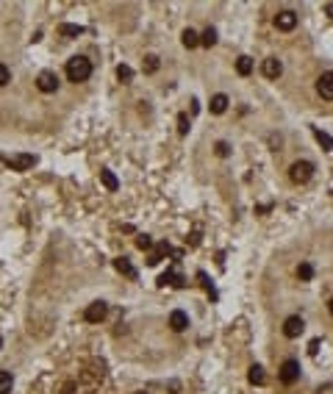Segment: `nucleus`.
Masks as SVG:
<instances>
[{"mask_svg": "<svg viewBox=\"0 0 333 394\" xmlns=\"http://www.w3.org/2000/svg\"><path fill=\"white\" fill-rule=\"evenodd\" d=\"M89 75H92V61L86 56H75L67 61V78L72 84H84V81H89Z\"/></svg>", "mask_w": 333, "mask_h": 394, "instance_id": "nucleus-1", "label": "nucleus"}, {"mask_svg": "<svg viewBox=\"0 0 333 394\" xmlns=\"http://www.w3.org/2000/svg\"><path fill=\"white\" fill-rule=\"evenodd\" d=\"M311 175H314V164L311 161H294L291 169H289V178L294 183H308Z\"/></svg>", "mask_w": 333, "mask_h": 394, "instance_id": "nucleus-2", "label": "nucleus"}, {"mask_svg": "<svg viewBox=\"0 0 333 394\" xmlns=\"http://www.w3.org/2000/svg\"><path fill=\"white\" fill-rule=\"evenodd\" d=\"M106 314H108V303H103V300H95V303L84 311V319H86V322H100Z\"/></svg>", "mask_w": 333, "mask_h": 394, "instance_id": "nucleus-3", "label": "nucleus"}, {"mask_svg": "<svg viewBox=\"0 0 333 394\" xmlns=\"http://www.w3.org/2000/svg\"><path fill=\"white\" fill-rule=\"evenodd\" d=\"M297 378H300V364H297L294 358L284 361V366H281V380H284L286 386H291Z\"/></svg>", "mask_w": 333, "mask_h": 394, "instance_id": "nucleus-4", "label": "nucleus"}, {"mask_svg": "<svg viewBox=\"0 0 333 394\" xmlns=\"http://www.w3.org/2000/svg\"><path fill=\"white\" fill-rule=\"evenodd\" d=\"M36 86H39V92H45V95H53V92L58 89L56 72H39V78H36Z\"/></svg>", "mask_w": 333, "mask_h": 394, "instance_id": "nucleus-5", "label": "nucleus"}, {"mask_svg": "<svg viewBox=\"0 0 333 394\" xmlns=\"http://www.w3.org/2000/svg\"><path fill=\"white\" fill-rule=\"evenodd\" d=\"M294 25H297V14H294V11L284 8V11H278L275 14V28L278 31H291Z\"/></svg>", "mask_w": 333, "mask_h": 394, "instance_id": "nucleus-6", "label": "nucleus"}, {"mask_svg": "<svg viewBox=\"0 0 333 394\" xmlns=\"http://www.w3.org/2000/svg\"><path fill=\"white\" fill-rule=\"evenodd\" d=\"M317 92L325 100H333V72H322L317 81Z\"/></svg>", "mask_w": 333, "mask_h": 394, "instance_id": "nucleus-7", "label": "nucleus"}, {"mask_svg": "<svg viewBox=\"0 0 333 394\" xmlns=\"http://www.w3.org/2000/svg\"><path fill=\"white\" fill-rule=\"evenodd\" d=\"M261 72H264V78H270V81H275V78H281V72H284V64L278 61V58H264V64H261Z\"/></svg>", "mask_w": 333, "mask_h": 394, "instance_id": "nucleus-8", "label": "nucleus"}, {"mask_svg": "<svg viewBox=\"0 0 333 394\" xmlns=\"http://www.w3.org/2000/svg\"><path fill=\"white\" fill-rule=\"evenodd\" d=\"M303 328H305V322L300 317H289L284 322V336H289V339H297L300 333H303Z\"/></svg>", "mask_w": 333, "mask_h": 394, "instance_id": "nucleus-9", "label": "nucleus"}, {"mask_svg": "<svg viewBox=\"0 0 333 394\" xmlns=\"http://www.w3.org/2000/svg\"><path fill=\"white\" fill-rule=\"evenodd\" d=\"M186 325H189V317H186L184 311H172L170 314V328L172 331L181 333V331H186Z\"/></svg>", "mask_w": 333, "mask_h": 394, "instance_id": "nucleus-10", "label": "nucleus"}, {"mask_svg": "<svg viewBox=\"0 0 333 394\" xmlns=\"http://www.w3.org/2000/svg\"><path fill=\"white\" fill-rule=\"evenodd\" d=\"M8 164H11V169H31L36 164V158L34 155H17V158H8Z\"/></svg>", "mask_w": 333, "mask_h": 394, "instance_id": "nucleus-11", "label": "nucleus"}, {"mask_svg": "<svg viewBox=\"0 0 333 394\" xmlns=\"http://www.w3.org/2000/svg\"><path fill=\"white\" fill-rule=\"evenodd\" d=\"M100 181H103V186H106L108 192L120 189V181H117V175H114L111 169H100Z\"/></svg>", "mask_w": 333, "mask_h": 394, "instance_id": "nucleus-12", "label": "nucleus"}, {"mask_svg": "<svg viewBox=\"0 0 333 394\" xmlns=\"http://www.w3.org/2000/svg\"><path fill=\"white\" fill-rule=\"evenodd\" d=\"M247 380L253 383V386H261L264 380H267V375H264V366H261V364H253V366H250Z\"/></svg>", "mask_w": 333, "mask_h": 394, "instance_id": "nucleus-13", "label": "nucleus"}, {"mask_svg": "<svg viewBox=\"0 0 333 394\" xmlns=\"http://www.w3.org/2000/svg\"><path fill=\"white\" fill-rule=\"evenodd\" d=\"M181 42H184V48H189V50L197 48V45H200V34H197V31H191V28H186L184 34H181Z\"/></svg>", "mask_w": 333, "mask_h": 394, "instance_id": "nucleus-14", "label": "nucleus"}, {"mask_svg": "<svg viewBox=\"0 0 333 394\" xmlns=\"http://www.w3.org/2000/svg\"><path fill=\"white\" fill-rule=\"evenodd\" d=\"M170 253V245H167V242H158L156 245V250H153V253H150V258H147V264H158V261L164 258V255Z\"/></svg>", "mask_w": 333, "mask_h": 394, "instance_id": "nucleus-15", "label": "nucleus"}, {"mask_svg": "<svg viewBox=\"0 0 333 394\" xmlns=\"http://www.w3.org/2000/svg\"><path fill=\"white\" fill-rule=\"evenodd\" d=\"M228 108V95H214L211 98V114H222Z\"/></svg>", "mask_w": 333, "mask_h": 394, "instance_id": "nucleus-16", "label": "nucleus"}, {"mask_svg": "<svg viewBox=\"0 0 333 394\" xmlns=\"http://www.w3.org/2000/svg\"><path fill=\"white\" fill-rule=\"evenodd\" d=\"M236 72H239V75H250V72H253V58L239 56V61H236Z\"/></svg>", "mask_w": 333, "mask_h": 394, "instance_id": "nucleus-17", "label": "nucleus"}, {"mask_svg": "<svg viewBox=\"0 0 333 394\" xmlns=\"http://www.w3.org/2000/svg\"><path fill=\"white\" fill-rule=\"evenodd\" d=\"M114 267L120 269V272H125L128 278H136V269H134V264H131L128 258H117V261H114Z\"/></svg>", "mask_w": 333, "mask_h": 394, "instance_id": "nucleus-18", "label": "nucleus"}, {"mask_svg": "<svg viewBox=\"0 0 333 394\" xmlns=\"http://www.w3.org/2000/svg\"><path fill=\"white\" fill-rule=\"evenodd\" d=\"M117 78H120V84H131V81H134V70H131L128 64H120V67H117Z\"/></svg>", "mask_w": 333, "mask_h": 394, "instance_id": "nucleus-19", "label": "nucleus"}, {"mask_svg": "<svg viewBox=\"0 0 333 394\" xmlns=\"http://www.w3.org/2000/svg\"><path fill=\"white\" fill-rule=\"evenodd\" d=\"M200 45H206V48H214V45H217V31H214V28H206L203 34H200Z\"/></svg>", "mask_w": 333, "mask_h": 394, "instance_id": "nucleus-20", "label": "nucleus"}, {"mask_svg": "<svg viewBox=\"0 0 333 394\" xmlns=\"http://www.w3.org/2000/svg\"><path fill=\"white\" fill-rule=\"evenodd\" d=\"M11 386H14L11 372H0V394H8V392H11Z\"/></svg>", "mask_w": 333, "mask_h": 394, "instance_id": "nucleus-21", "label": "nucleus"}, {"mask_svg": "<svg viewBox=\"0 0 333 394\" xmlns=\"http://www.w3.org/2000/svg\"><path fill=\"white\" fill-rule=\"evenodd\" d=\"M297 278H300V281H311V278H314V267H311V264H300V267H297Z\"/></svg>", "mask_w": 333, "mask_h": 394, "instance_id": "nucleus-22", "label": "nucleus"}, {"mask_svg": "<svg viewBox=\"0 0 333 394\" xmlns=\"http://www.w3.org/2000/svg\"><path fill=\"white\" fill-rule=\"evenodd\" d=\"M314 136H317V142L322 145V150H331L333 148V139L328 134H322V131H314Z\"/></svg>", "mask_w": 333, "mask_h": 394, "instance_id": "nucleus-23", "label": "nucleus"}, {"mask_svg": "<svg viewBox=\"0 0 333 394\" xmlns=\"http://www.w3.org/2000/svg\"><path fill=\"white\" fill-rule=\"evenodd\" d=\"M136 247H139V250H150V247H153V239H150L147 233H139V236H136Z\"/></svg>", "mask_w": 333, "mask_h": 394, "instance_id": "nucleus-24", "label": "nucleus"}, {"mask_svg": "<svg viewBox=\"0 0 333 394\" xmlns=\"http://www.w3.org/2000/svg\"><path fill=\"white\" fill-rule=\"evenodd\" d=\"M61 34H64V36H81V34H84V28H81V25H70V22H67V25H61Z\"/></svg>", "mask_w": 333, "mask_h": 394, "instance_id": "nucleus-25", "label": "nucleus"}, {"mask_svg": "<svg viewBox=\"0 0 333 394\" xmlns=\"http://www.w3.org/2000/svg\"><path fill=\"white\" fill-rule=\"evenodd\" d=\"M178 134H181V136L189 134V117H186V114H181V117H178Z\"/></svg>", "mask_w": 333, "mask_h": 394, "instance_id": "nucleus-26", "label": "nucleus"}, {"mask_svg": "<svg viewBox=\"0 0 333 394\" xmlns=\"http://www.w3.org/2000/svg\"><path fill=\"white\" fill-rule=\"evenodd\" d=\"M158 70V56H144V72H156Z\"/></svg>", "mask_w": 333, "mask_h": 394, "instance_id": "nucleus-27", "label": "nucleus"}, {"mask_svg": "<svg viewBox=\"0 0 333 394\" xmlns=\"http://www.w3.org/2000/svg\"><path fill=\"white\" fill-rule=\"evenodd\" d=\"M11 81V70H8L6 64H0V86H6Z\"/></svg>", "mask_w": 333, "mask_h": 394, "instance_id": "nucleus-28", "label": "nucleus"}, {"mask_svg": "<svg viewBox=\"0 0 333 394\" xmlns=\"http://www.w3.org/2000/svg\"><path fill=\"white\" fill-rule=\"evenodd\" d=\"M228 153H231V148H228V142H217V155H222V158H225Z\"/></svg>", "mask_w": 333, "mask_h": 394, "instance_id": "nucleus-29", "label": "nucleus"}, {"mask_svg": "<svg viewBox=\"0 0 333 394\" xmlns=\"http://www.w3.org/2000/svg\"><path fill=\"white\" fill-rule=\"evenodd\" d=\"M317 394H333V383H325V386H319Z\"/></svg>", "mask_w": 333, "mask_h": 394, "instance_id": "nucleus-30", "label": "nucleus"}, {"mask_svg": "<svg viewBox=\"0 0 333 394\" xmlns=\"http://www.w3.org/2000/svg\"><path fill=\"white\" fill-rule=\"evenodd\" d=\"M317 350H319V339H314L311 345H308V352H311V355H317Z\"/></svg>", "mask_w": 333, "mask_h": 394, "instance_id": "nucleus-31", "label": "nucleus"}, {"mask_svg": "<svg viewBox=\"0 0 333 394\" xmlns=\"http://www.w3.org/2000/svg\"><path fill=\"white\" fill-rule=\"evenodd\" d=\"M325 11H328V14L333 17V3H328V6H325Z\"/></svg>", "mask_w": 333, "mask_h": 394, "instance_id": "nucleus-32", "label": "nucleus"}, {"mask_svg": "<svg viewBox=\"0 0 333 394\" xmlns=\"http://www.w3.org/2000/svg\"><path fill=\"white\" fill-rule=\"evenodd\" d=\"M328 311H331V314H333V297H331V303H328Z\"/></svg>", "mask_w": 333, "mask_h": 394, "instance_id": "nucleus-33", "label": "nucleus"}, {"mask_svg": "<svg viewBox=\"0 0 333 394\" xmlns=\"http://www.w3.org/2000/svg\"><path fill=\"white\" fill-rule=\"evenodd\" d=\"M0 347H3V339H0Z\"/></svg>", "mask_w": 333, "mask_h": 394, "instance_id": "nucleus-34", "label": "nucleus"}, {"mask_svg": "<svg viewBox=\"0 0 333 394\" xmlns=\"http://www.w3.org/2000/svg\"><path fill=\"white\" fill-rule=\"evenodd\" d=\"M139 394H144V392H139Z\"/></svg>", "mask_w": 333, "mask_h": 394, "instance_id": "nucleus-35", "label": "nucleus"}]
</instances>
